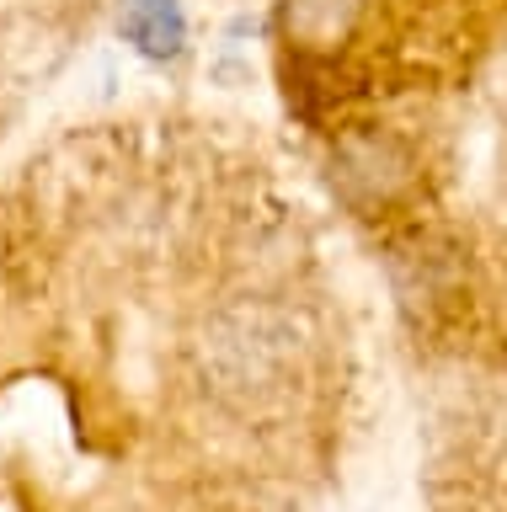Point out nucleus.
<instances>
[{
	"label": "nucleus",
	"instance_id": "obj_2",
	"mask_svg": "<svg viewBox=\"0 0 507 512\" xmlns=\"http://www.w3.org/2000/svg\"><path fill=\"white\" fill-rule=\"evenodd\" d=\"M123 38L145 59H171L187 43V22L177 0H123Z\"/></svg>",
	"mask_w": 507,
	"mask_h": 512
},
{
	"label": "nucleus",
	"instance_id": "obj_3",
	"mask_svg": "<svg viewBox=\"0 0 507 512\" xmlns=\"http://www.w3.org/2000/svg\"><path fill=\"white\" fill-rule=\"evenodd\" d=\"M363 0H289L283 16H289V32L305 48H337L358 22Z\"/></svg>",
	"mask_w": 507,
	"mask_h": 512
},
{
	"label": "nucleus",
	"instance_id": "obj_1",
	"mask_svg": "<svg viewBox=\"0 0 507 512\" xmlns=\"http://www.w3.org/2000/svg\"><path fill=\"white\" fill-rule=\"evenodd\" d=\"M209 352L225 368V384H267L278 379V368L289 363V331H283L278 315L267 310H235L214 326Z\"/></svg>",
	"mask_w": 507,
	"mask_h": 512
}]
</instances>
